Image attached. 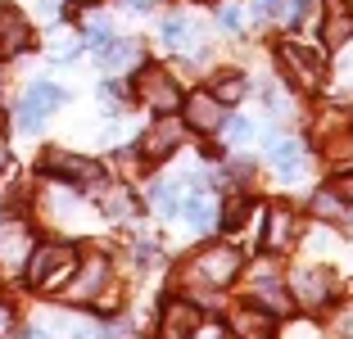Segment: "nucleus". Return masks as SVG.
Listing matches in <instances>:
<instances>
[{
  "mask_svg": "<svg viewBox=\"0 0 353 339\" xmlns=\"http://www.w3.org/2000/svg\"><path fill=\"white\" fill-rule=\"evenodd\" d=\"M32 45V28L19 10H0V59H14Z\"/></svg>",
  "mask_w": 353,
  "mask_h": 339,
  "instance_id": "f8f14e48",
  "label": "nucleus"
},
{
  "mask_svg": "<svg viewBox=\"0 0 353 339\" xmlns=\"http://www.w3.org/2000/svg\"><path fill=\"white\" fill-rule=\"evenodd\" d=\"M195 23H190V19H168L163 23V41L168 45H172V50H181V45H190V37H195Z\"/></svg>",
  "mask_w": 353,
  "mask_h": 339,
  "instance_id": "aec40b11",
  "label": "nucleus"
},
{
  "mask_svg": "<svg viewBox=\"0 0 353 339\" xmlns=\"http://www.w3.org/2000/svg\"><path fill=\"white\" fill-rule=\"evenodd\" d=\"M195 339H199V330H195ZM208 339H227V335H222V330H208Z\"/></svg>",
  "mask_w": 353,
  "mask_h": 339,
  "instance_id": "ea45409f",
  "label": "nucleus"
},
{
  "mask_svg": "<svg viewBox=\"0 0 353 339\" xmlns=\"http://www.w3.org/2000/svg\"><path fill=\"white\" fill-rule=\"evenodd\" d=\"M218 23H222V28H240V10H236V5H227V10L218 14Z\"/></svg>",
  "mask_w": 353,
  "mask_h": 339,
  "instance_id": "72a5a7b5",
  "label": "nucleus"
},
{
  "mask_svg": "<svg viewBox=\"0 0 353 339\" xmlns=\"http://www.w3.org/2000/svg\"><path fill=\"white\" fill-rule=\"evenodd\" d=\"M222 127H227L231 145H240V141H250V136H254V127L245 123V118H227V123H222Z\"/></svg>",
  "mask_w": 353,
  "mask_h": 339,
  "instance_id": "c85d7f7f",
  "label": "nucleus"
},
{
  "mask_svg": "<svg viewBox=\"0 0 353 339\" xmlns=\"http://www.w3.org/2000/svg\"><path fill=\"white\" fill-rule=\"evenodd\" d=\"M335 195H340L344 204H353V172H344L340 181H335Z\"/></svg>",
  "mask_w": 353,
  "mask_h": 339,
  "instance_id": "473e14b6",
  "label": "nucleus"
},
{
  "mask_svg": "<svg viewBox=\"0 0 353 339\" xmlns=\"http://www.w3.org/2000/svg\"><path fill=\"white\" fill-rule=\"evenodd\" d=\"M10 321H14V312H10V303H5V298H0V335H5V330H10Z\"/></svg>",
  "mask_w": 353,
  "mask_h": 339,
  "instance_id": "f704fd0d",
  "label": "nucleus"
},
{
  "mask_svg": "<svg viewBox=\"0 0 353 339\" xmlns=\"http://www.w3.org/2000/svg\"><path fill=\"white\" fill-rule=\"evenodd\" d=\"M154 204L163 217H181V195L176 190H168V185H154Z\"/></svg>",
  "mask_w": 353,
  "mask_h": 339,
  "instance_id": "393cba45",
  "label": "nucleus"
},
{
  "mask_svg": "<svg viewBox=\"0 0 353 339\" xmlns=\"http://www.w3.org/2000/svg\"><path fill=\"white\" fill-rule=\"evenodd\" d=\"M73 271H77V276H68V280H73L68 294H73L77 303H100V289L109 285V263H104L100 254H91V258H82Z\"/></svg>",
  "mask_w": 353,
  "mask_h": 339,
  "instance_id": "0eeeda50",
  "label": "nucleus"
},
{
  "mask_svg": "<svg viewBox=\"0 0 353 339\" xmlns=\"http://www.w3.org/2000/svg\"><path fill=\"white\" fill-rule=\"evenodd\" d=\"M127 10H154V0H123Z\"/></svg>",
  "mask_w": 353,
  "mask_h": 339,
  "instance_id": "c9c22d12",
  "label": "nucleus"
},
{
  "mask_svg": "<svg viewBox=\"0 0 353 339\" xmlns=\"http://www.w3.org/2000/svg\"><path fill=\"white\" fill-rule=\"evenodd\" d=\"M195 330H199V308L186 303V298H172L163 308V317H159L154 339H195Z\"/></svg>",
  "mask_w": 353,
  "mask_h": 339,
  "instance_id": "1a4fd4ad",
  "label": "nucleus"
},
{
  "mask_svg": "<svg viewBox=\"0 0 353 339\" xmlns=\"http://www.w3.org/2000/svg\"><path fill=\"white\" fill-rule=\"evenodd\" d=\"M77 267V254L68 245H37L28 258V285L32 289H50V285H63Z\"/></svg>",
  "mask_w": 353,
  "mask_h": 339,
  "instance_id": "f257e3e1",
  "label": "nucleus"
},
{
  "mask_svg": "<svg viewBox=\"0 0 353 339\" xmlns=\"http://www.w3.org/2000/svg\"><path fill=\"white\" fill-rule=\"evenodd\" d=\"M132 91H136V100L145 104V109H154V113L181 109V91H176L172 72H163V68H145V72L132 82Z\"/></svg>",
  "mask_w": 353,
  "mask_h": 339,
  "instance_id": "20e7f679",
  "label": "nucleus"
},
{
  "mask_svg": "<svg viewBox=\"0 0 353 339\" xmlns=\"http://www.w3.org/2000/svg\"><path fill=\"white\" fill-rule=\"evenodd\" d=\"M222 123H227V104L213 91H195L186 100V127H195V132H218Z\"/></svg>",
  "mask_w": 353,
  "mask_h": 339,
  "instance_id": "9d476101",
  "label": "nucleus"
},
{
  "mask_svg": "<svg viewBox=\"0 0 353 339\" xmlns=\"http://www.w3.org/2000/svg\"><path fill=\"white\" fill-rule=\"evenodd\" d=\"M335 335L353 339V303H344V308H340V317H335Z\"/></svg>",
  "mask_w": 353,
  "mask_h": 339,
  "instance_id": "7c9ffc66",
  "label": "nucleus"
},
{
  "mask_svg": "<svg viewBox=\"0 0 353 339\" xmlns=\"http://www.w3.org/2000/svg\"><path fill=\"white\" fill-rule=\"evenodd\" d=\"M23 339H50V335H41V330H28V335H23Z\"/></svg>",
  "mask_w": 353,
  "mask_h": 339,
  "instance_id": "58836bf2",
  "label": "nucleus"
},
{
  "mask_svg": "<svg viewBox=\"0 0 353 339\" xmlns=\"http://www.w3.org/2000/svg\"><path fill=\"white\" fill-rule=\"evenodd\" d=\"M181 213H186V222L190 226H195V231H208V226H213V217H218V213H213V208H208V199H186V204H181Z\"/></svg>",
  "mask_w": 353,
  "mask_h": 339,
  "instance_id": "4be33fe9",
  "label": "nucleus"
},
{
  "mask_svg": "<svg viewBox=\"0 0 353 339\" xmlns=\"http://www.w3.org/2000/svg\"><path fill=\"white\" fill-rule=\"evenodd\" d=\"M46 172L50 176H63L73 190H86V195H100L109 176L95 158H77V154H46Z\"/></svg>",
  "mask_w": 353,
  "mask_h": 339,
  "instance_id": "7ed1b4c3",
  "label": "nucleus"
},
{
  "mask_svg": "<svg viewBox=\"0 0 353 339\" xmlns=\"http://www.w3.org/2000/svg\"><path fill=\"white\" fill-rule=\"evenodd\" d=\"M245 213H250L245 199H227V208H222V226H227V231H240V226H245Z\"/></svg>",
  "mask_w": 353,
  "mask_h": 339,
  "instance_id": "a878e982",
  "label": "nucleus"
},
{
  "mask_svg": "<svg viewBox=\"0 0 353 339\" xmlns=\"http://www.w3.org/2000/svg\"><path fill=\"white\" fill-rule=\"evenodd\" d=\"M136 59H141V45L127 41V37H123V41H118V37H109V41L100 45V68L104 72H123L127 63H136Z\"/></svg>",
  "mask_w": 353,
  "mask_h": 339,
  "instance_id": "2eb2a0df",
  "label": "nucleus"
},
{
  "mask_svg": "<svg viewBox=\"0 0 353 339\" xmlns=\"http://www.w3.org/2000/svg\"><path fill=\"white\" fill-rule=\"evenodd\" d=\"M213 95H218L222 104H236L240 95H245V77H240V72H231V77H222V82L213 86Z\"/></svg>",
  "mask_w": 353,
  "mask_h": 339,
  "instance_id": "b1692460",
  "label": "nucleus"
},
{
  "mask_svg": "<svg viewBox=\"0 0 353 339\" xmlns=\"http://www.w3.org/2000/svg\"><path fill=\"white\" fill-rule=\"evenodd\" d=\"M5 158H10V145H5V132H0V167H5Z\"/></svg>",
  "mask_w": 353,
  "mask_h": 339,
  "instance_id": "e433bc0d",
  "label": "nucleus"
},
{
  "mask_svg": "<svg viewBox=\"0 0 353 339\" xmlns=\"http://www.w3.org/2000/svg\"><path fill=\"white\" fill-rule=\"evenodd\" d=\"M340 226H344V231H353V213H349V208H344V217H340Z\"/></svg>",
  "mask_w": 353,
  "mask_h": 339,
  "instance_id": "4c0bfd02",
  "label": "nucleus"
},
{
  "mask_svg": "<svg viewBox=\"0 0 353 339\" xmlns=\"http://www.w3.org/2000/svg\"><path fill=\"white\" fill-rule=\"evenodd\" d=\"M240 267H245V254L240 249H204V254H195V263H190V276L208 280V285H231V280L240 276Z\"/></svg>",
  "mask_w": 353,
  "mask_h": 339,
  "instance_id": "39448f33",
  "label": "nucleus"
},
{
  "mask_svg": "<svg viewBox=\"0 0 353 339\" xmlns=\"http://www.w3.org/2000/svg\"><path fill=\"white\" fill-rule=\"evenodd\" d=\"M290 285H294V294H299V303H308V308H322L326 298H331V271L299 267Z\"/></svg>",
  "mask_w": 353,
  "mask_h": 339,
  "instance_id": "4468645a",
  "label": "nucleus"
},
{
  "mask_svg": "<svg viewBox=\"0 0 353 339\" xmlns=\"http://www.w3.org/2000/svg\"><path fill=\"white\" fill-rule=\"evenodd\" d=\"M104 41H109V23H104V19L95 23V19H91V23H86V45H95V50H100Z\"/></svg>",
  "mask_w": 353,
  "mask_h": 339,
  "instance_id": "c756f323",
  "label": "nucleus"
},
{
  "mask_svg": "<svg viewBox=\"0 0 353 339\" xmlns=\"http://www.w3.org/2000/svg\"><path fill=\"white\" fill-rule=\"evenodd\" d=\"M254 14H259V19H276V14H281V0H254Z\"/></svg>",
  "mask_w": 353,
  "mask_h": 339,
  "instance_id": "2f4dec72",
  "label": "nucleus"
},
{
  "mask_svg": "<svg viewBox=\"0 0 353 339\" xmlns=\"http://www.w3.org/2000/svg\"><path fill=\"white\" fill-rule=\"evenodd\" d=\"M19 254H23V231H10V236L0 240V258L5 263H19Z\"/></svg>",
  "mask_w": 353,
  "mask_h": 339,
  "instance_id": "bb28decb",
  "label": "nucleus"
},
{
  "mask_svg": "<svg viewBox=\"0 0 353 339\" xmlns=\"http://www.w3.org/2000/svg\"><path fill=\"white\" fill-rule=\"evenodd\" d=\"M312 213L326 217V222H340L344 217V199L335 195V190H317V195H312Z\"/></svg>",
  "mask_w": 353,
  "mask_h": 339,
  "instance_id": "412c9836",
  "label": "nucleus"
},
{
  "mask_svg": "<svg viewBox=\"0 0 353 339\" xmlns=\"http://www.w3.org/2000/svg\"><path fill=\"white\" fill-rule=\"evenodd\" d=\"M312 5H317V0H281V19L290 23V28H303L308 14H312Z\"/></svg>",
  "mask_w": 353,
  "mask_h": 339,
  "instance_id": "5701e85b",
  "label": "nucleus"
},
{
  "mask_svg": "<svg viewBox=\"0 0 353 339\" xmlns=\"http://www.w3.org/2000/svg\"><path fill=\"white\" fill-rule=\"evenodd\" d=\"M59 104H63V91H59V86H50V82H32L28 95L19 100V113H14V118H19L23 132H41L46 118H50V109H59Z\"/></svg>",
  "mask_w": 353,
  "mask_h": 339,
  "instance_id": "423d86ee",
  "label": "nucleus"
},
{
  "mask_svg": "<svg viewBox=\"0 0 353 339\" xmlns=\"http://www.w3.org/2000/svg\"><path fill=\"white\" fill-rule=\"evenodd\" d=\"M272 163H276L285 176H294V172L303 167V150H299V141H272Z\"/></svg>",
  "mask_w": 353,
  "mask_h": 339,
  "instance_id": "6ab92c4d",
  "label": "nucleus"
},
{
  "mask_svg": "<svg viewBox=\"0 0 353 339\" xmlns=\"http://www.w3.org/2000/svg\"><path fill=\"white\" fill-rule=\"evenodd\" d=\"M154 254H159L154 240H141V245H132V263H136V267H150V263H154Z\"/></svg>",
  "mask_w": 353,
  "mask_h": 339,
  "instance_id": "cd10ccee",
  "label": "nucleus"
},
{
  "mask_svg": "<svg viewBox=\"0 0 353 339\" xmlns=\"http://www.w3.org/2000/svg\"><path fill=\"white\" fill-rule=\"evenodd\" d=\"M250 303H254V308H263V312H272V317H285V312L294 308L290 289H281V280H276V276H259V280H254Z\"/></svg>",
  "mask_w": 353,
  "mask_h": 339,
  "instance_id": "ddd939ff",
  "label": "nucleus"
},
{
  "mask_svg": "<svg viewBox=\"0 0 353 339\" xmlns=\"http://www.w3.org/2000/svg\"><path fill=\"white\" fill-rule=\"evenodd\" d=\"M176 145H181V123H176L172 113H159V123L141 136V158L159 163V158H172Z\"/></svg>",
  "mask_w": 353,
  "mask_h": 339,
  "instance_id": "6e6552de",
  "label": "nucleus"
},
{
  "mask_svg": "<svg viewBox=\"0 0 353 339\" xmlns=\"http://www.w3.org/2000/svg\"><path fill=\"white\" fill-rule=\"evenodd\" d=\"M349 5H353V0H349Z\"/></svg>",
  "mask_w": 353,
  "mask_h": 339,
  "instance_id": "79ce46f5",
  "label": "nucleus"
},
{
  "mask_svg": "<svg viewBox=\"0 0 353 339\" xmlns=\"http://www.w3.org/2000/svg\"><path fill=\"white\" fill-rule=\"evenodd\" d=\"M276 59H281L285 77H290L299 91H317V86L326 82V59L317 50H308V45H299V41H281Z\"/></svg>",
  "mask_w": 353,
  "mask_h": 339,
  "instance_id": "f03ea898",
  "label": "nucleus"
},
{
  "mask_svg": "<svg viewBox=\"0 0 353 339\" xmlns=\"http://www.w3.org/2000/svg\"><path fill=\"white\" fill-rule=\"evenodd\" d=\"M322 37H326V45H344L349 41L353 37V5H331V10H326Z\"/></svg>",
  "mask_w": 353,
  "mask_h": 339,
  "instance_id": "f3484780",
  "label": "nucleus"
},
{
  "mask_svg": "<svg viewBox=\"0 0 353 339\" xmlns=\"http://www.w3.org/2000/svg\"><path fill=\"white\" fill-rule=\"evenodd\" d=\"M236 335L240 339H272V312H263V308H240L236 312Z\"/></svg>",
  "mask_w": 353,
  "mask_h": 339,
  "instance_id": "a211bd4d",
  "label": "nucleus"
},
{
  "mask_svg": "<svg viewBox=\"0 0 353 339\" xmlns=\"http://www.w3.org/2000/svg\"><path fill=\"white\" fill-rule=\"evenodd\" d=\"M82 5H91V0H82Z\"/></svg>",
  "mask_w": 353,
  "mask_h": 339,
  "instance_id": "a19ab883",
  "label": "nucleus"
},
{
  "mask_svg": "<svg viewBox=\"0 0 353 339\" xmlns=\"http://www.w3.org/2000/svg\"><path fill=\"white\" fill-rule=\"evenodd\" d=\"M100 213L109 217V222H136V217H141V199H136L132 185L109 181L100 190Z\"/></svg>",
  "mask_w": 353,
  "mask_h": 339,
  "instance_id": "9b49d317",
  "label": "nucleus"
},
{
  "mask_svg": "<svg viewBox=\"0 0 353 339\" xmlns=\"http://www.w3.org/2000/svg\"><path fill=\"white\" fill-rule=\"evenodd\" d=\"M294 236V213L290 208H268V231H263V249H281V245H290Z\"/></svg>",
  "mask_w": 353,
  "mask_h": 339,
  "instance_id": "dca6fc26",
  "label": "nucleus"
}]
</instances>
